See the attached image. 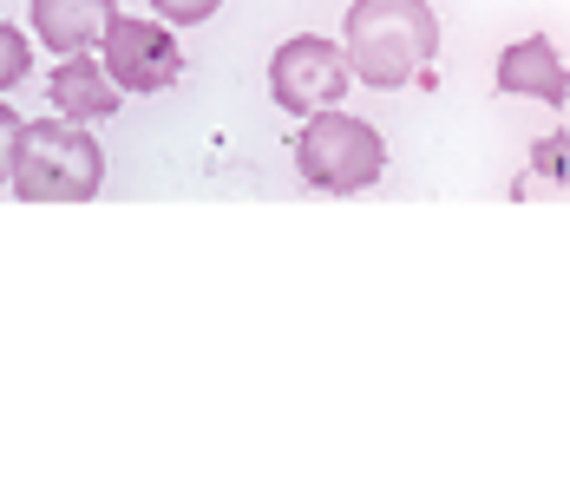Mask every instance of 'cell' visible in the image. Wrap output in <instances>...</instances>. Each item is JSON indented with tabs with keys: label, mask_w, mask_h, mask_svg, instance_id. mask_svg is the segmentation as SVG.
Returning <instances> with one entry per match:
<instances>
[{
	"label": "cell",
	"mask_w": 570,
	"mask_h": 484,
	"mask_svg": "<svg viewBox=\"0 0 570 484\" xmlns=\"http://www.w3.org/2000/svg\"><path fill=\"white\" fill-rule=\"evenodd\" d=\"M492 79H499V92H512V99H544V106H564L570 99L564 53H558V40H544V33H531V40L505 47Z\"/></svg>",
	"instance_id": "8992f818"
},
{
	"label": "cell",
	"mask_w": 570,
	"mask_h": 484,
	"mask_svg": "<svg viewBox=\"0 0 570 484\" xmlns=\"http://www.w3.org/2000/svg\"><path fill=\"white\" fill-rule=\"evenodd\" d=\"M13 131H20V111L0 106V190H7V151H13Z\"/></svg>",
	"instance_id": "8fae6325"
},
{
	"label": "cell",
	"mask_w": 570,
	"mask_h": 484,
	"mask_svg": "<svg viewBox=\"0 0 570 484\" xmlns=\"http://www.w3.org/2000/svg\"><path fill=\"white\" fill-rule=\"evenodd\" d=\"M27 72H33V47H27V33L0 20V92H13Z\"/></svg>",
	"instance_id": "9c48e42d"
},
{
	"label": "cell",
	"mask_w": 570,
	"mask_h": 484,
	"mask_svg": "<svg viewBox=\"0 0 570 484\" xmlns=\"http://www.w3.org/2000/svg\"><path fill=\"white\" fill-rule=\"evenodd\" d=\"M342 59L347 79L374 92L413 86L440 59V13L426 0H354L342 27Z\"/></svg>",
	"instance_id": "6da1fadb"
},
{
	"label": "cell",
	"mask_w": 570,
	"mask_h": 484,
	"mask_svg": "<svg viewBox=\"0 0 570 484\" xmlns=\"http://www.w3.org/2000/svg\"><path fill=\"white\" fill-rule=\"evenodd\" d=\"M217 7L224 0H151V20H165V27H204Z\"/></svg>",
	"instance_id": "30bf717a"
},
{
	"label": "cell",
	"mask_w": 570,
	"mask_h": 484,
	"mask_svg": "<svg viewBox=\"0 0 570 484\" xmlns=\"http://www.w3.org/2000/svg\"><path fill=\"white\" fill-rule=\"evenodd\" d=\"M99 66H106V79L118 92H165L184 72V53H177V33L165 20L112 13V27L99 33Z\"/></svg>",
	"instance_id": "277c9868"
},
{
	"label": "cell",
	"mask_w": 570,
	"mask_h": 484,
	"mask_svg": "<svg viewBox=\"0 0 570 484\" xmlns=\"http://www.w3.org/2000/svg\"><path fill=\"white\" fill-rule=\"evenodd\" d=\"M106 184V151L72 118H27L7 151V190L20 204H92Z\"/></svg>",
	"instance_id": "7a4b0ae2"
},
{
	"label": "cell",
	"mask_w": 570,
	"mask_h": 484,
	"mask_svg": "<svg viewBox=\"0 0 570 484\" xmlns=\"http://www.w3.org/2000/svg\"><path fill=\"white\" fill-rule=\"evenodd\" d=\"M269 99L295 118H308V111L322 106H342L347 99V59L335 40H322V33H295L276 47L269 59Z\"/></svg>",
	"instance_id": "5b68a950"
},
{
	"label": "cell",
	"mask_w": 570,
	"mask_h": 484,
	"mask_svg": "<svg viewBox=\"0 0 570 484\" xmlns=\"http://www.w3.org/2000/svg\"><path fill=\"white\" fill-rule=\"evenodd\" d=\"M295 170L308 190H335V197H354L367 184H381L387 170V145L367 118H354L342 106H322L302 118L295 131Z\"/></svg>",
	"instance_id": "3957f363"
},
{
	"label": "cell",
	"mask_w": 570,
	"mask_h": 484,
	"mask_svg": "<svg viewBox=\"0 0 570 484\" xmlns=\"http://www.w3.org/2000/svg\"><path fill=\"white\" fill-rule=\"evenodd\" d=\"M538 170H551V177H564V131H558L551 145H538Z\"/></svg>",
	"instance_id": "7c38bea8"
},
{
	"label": "cell",
	"mask_w": 570,
	"mask_h": 484,
	"mask_svg": "<svg viewBox=\"0 0 570 484\" xmlns=\"http://www.w3.org/2000/svg\"><path fill=\"white\" fill-rule=\"evenodd\" d=\"M47 99H53V111L59 118H72V125H99V118H112V111L125 106V92L106 79V66H99L92 53H66L59 59Z\"/></svg>",
	"instance_id": "ba28073f"
},
{
	"label": "cell",
	"mask_w": 570,
	"mask_h": 484,
	"mask_svg": "<svg viewBox=\"0 0 570 484\" xmlns=\"http://www.w3.org/2000/svg\"><path fill=\"white\" fill-rule=\"evenodd\" d=\"M118 0H33L27 7V20H33V40L47 47V53H92L99 47V33L112 27Z\"/></svg>",
	"instance_id": "52a82bcc"
}]
</instances>
